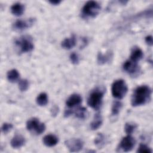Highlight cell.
<instances>
[{
    "mask_svg": "<svg viewBox=\"0 0 153 153\" xmlns=\"http://www.w3.org/2000/svg\"><path fill=\"white\" fill-rule=\"evenodd\" d=\"M16 46L20 49L21 53H27L32 51L33 44L31 38L28 36H23L16 41Z\"/></svg>",
    "mask_w": 153,
    "mask_h": 153,
    "instance_id": "cell-5",
    "label": "cell"
},
{
    "mask_svg": "<svg viewBox=\"0 0 153 153\" xmlns=\"http://www.w3.org/2000/svg\"><path fill=\"white\" fill-rule=\"evenodd\" d=\"M76 44V38L74 35L71 36L70 38L65 39L62 42V47L65 49H71L74 47Z\"/></svg>",
    "mask_w": 153,
    "mask_h": 153,
    "instance_id": "cell-15",
    "label": "cell"
},
{
    "mask_svg": "<svg viewBox=\"0 0 153 153\" xmlns=\"http://www.w3.org/2000/svg\"><path fill=\"white\" fill-rule=\"evenodd\" d=\"M26 128L30 131L34 132L37 134H40L45 131V126L44 123H41L38 119L32 118L27 121Z\"/></svg>",
    "mask_w": 153,
    "mask_h": 153,
    "instance_id": "cell-6",
    "label": "cell"
},
{
    "mask_svg": "<svg viewBox=\"0 0 153 153\" xmlns=\"http://www.w3.org/2000/svg\"><path fill=\"white\" fill-rule=\"evenodd\" d=\"M12 128H13V125H12L11 124L5 123H4V124H2L1 130H2V131L4 133H8Z\"/></svg>",
    "mask_w": 153,
    "mask_h": 153,
    "instance_id": "cell-27",
    "label": "cell"
},
{
    "mask_svg": "<svg viewBox=\"0 0 153 153\" xmlns=\"http://www.w3.org/2000/svg\"><path fill=\"white\" fill-rule=\"evenodd\" d=\"M36 103L41 106H45L48 103V97L46 93H42L39 94L36 98Z\"/></svg>",
    "mask_w": 153,
    "mask_h": 153,
    "instance_id": "cell-20",
    "label": "cell"
},
{
    "mask_svg": "<svg viewBox=\"0 0 153 153\" xmlns=\"http://www.w3.org/2000/svg\"><path fill=\"white\" fill-rule=\"evenodd\" d=\"M70 59L73 64H77L79 62V57L78 55L75 53H73L71 54Z\"/></svg>",
    "mask_w": 153,
    "mask_h": 153,
    "instance_id": "cell-28",
    "label": "cell"
},
{
    "mask_svg": "<svg viewBox=\"0 0 153 153\" xmlns=\"http://www.w3.org/2000/svg\"><path fill=\"white\" fill-rule=\"evenodd\" d=\"M137 152L141 153H151L152 150L146 145L144 144H140Z\"/></svg>",
    "mask_w": 153,
    "mask_h": 153,
    "instance_id": "cell-25",
    "label": "cell"
},
{
    "mask_svg": "<svg viewBox=\"0 0 153 153\" xmlns=\"http://www.w3.org/2000/svg\"><path fill=\"white\" fill-rule=\"evenodd\" d=\"M33 23V20L30 19L27 20H17L13 25V27L14 29L17 30H23L28 27H29L31 25H32Z\"/></svg>",
    "mask_w": 153,
    "mask_h": 153,
    "instance_id": "cell-10",
    "label": "cell"
},
{
    "mask_svg": "<svg viewBox=\"0 0 153 153\" xmlns=\"http://www.w3.org/2000/svg\"><path fill=\"white\" fill-rule=\"evenodd\" d=\"M127 90V85L123 79H118L114 81L112 85V94L115 98L119 99L123 98L126 94Z\"/></svg>",
    "mask_w": 153,
    "mask_h": 153,
    "instance_id": "cell-3",
    "label": "cell"
},
{
    "mask_svg": "<svg viewBox=\"0 0 153 153\" xmlns=\"http://www.w3.org/2000/svg\"><path fill=\"white\" fill-rule=\"evenodd\" d=\"M20 74L16 69H11L7 73V79L11 82H16L19 78Z\"/></svg>",
    "mask_w": 153,
    "mask_h": 153,
    "instance_id": "cell-18",
    "label": "cell"
},
{
    "mask_svg": "<svg viewBox=\"0 0 153 153\" xmlns=\"http://www.w3.org/2000/svg\"><path fill=\"white\" fill-rule=\"evenodd\" d=\"M29 82L26 79H22L19 82V87L22 91H25L27 90L29 87Z\"/></svg>",
    "mask_w": 153,
    "mask_h": 153,
    "instance_id": "cell-23",
    "label": "cell"
},
{
    "mask_svg": "<svg viewBox=\"0 0 153 153\" xmlns=\"http://www.w3.org/2000/svg\"><path fill=\"white\" fill-rule=\"evenodd\" d=\"M123 69L125 71L130 74H134L139 71V67L137 62L130 60H127L123 65Z\"/></svg>",
    "mask_w": 153,
    "mask_h": 153,
    "instance_id": "cell-9",
    "label": "cell"
},
{
    "mask_svg": "<svg viewBox=\"0 0 153 153\" xmlns=\"http://www.w3.org/2000/svg\"><path fill=\"white\" fill-rule=\"evenodd\" d=\"M145 41L149 45H152V36H148L145 38Z\"/></svg>",
    "mask_w": 153,
    "mask_h": 153,
    "instance_id": "cell-29",
    "label": "cell"
},
{
    "mask_svg": "<svg viewBox=\"0 0 153 153\" xmlns=\"http://www.w3.org/2000/svg\"><path fill=\"white\" fill-rule=\"evenodd\" d=\"M103 97V92L99 89L93 91L90 94L87 103L89 106L94 109H98L101 106L102 99Z\"/></svg>",
    "mask_w": 153,
    "mask_h": 153,
    "instance_id": "cell-4",
    "label": "cell"
},
{
    "mask_svg": "<svg viewBox=\"0 0 153 153\" xmlns=\"http://www.w3.org/2000/svg\"><path fill=\"white\" fill-rule=\"evenodd\" d=\"M151 89L146 85L138 87L134 90L132 97L131 103L133 106L143 105L151 100Z\"/></svg>",
    "mask_w": 153,
    "mask_h": 153,
    "instance_id": "cell-1",
    "label": "cell"
},
{
    "mask_svg": "<svg viewBox=\"0 0 153 153\" xmlns=\"http://www.w3.org/2000/svg\"><path fill=\"white\" fill-rule=\"evenodd\" d=\"M95 144L99 146V147H102V146L104 144V136L102 134H98L97 136L96 137L95 139Z\"/></svg>",
    "mask_w": 153,
    "mask_h": 153,
    "instance_id": "cell-26",
    "label": "cell"
},
{
    "mask_svg": "<svg viewBox=\"0 0 153 153\" xmlns=\"http://www.w3.org/2000/svg\"><path fill=\"white\" fill-rule=\"evenodd\" d=\"M112 57L111 53H108L106 54H103L101 53H99L97 55V62L100 65L105 64L106 62H108L110 60V59Z\"/></svg>",
    "mask_w": 153,
    "mask_h": 153,
    "instance_id": "cell-19",
    "label": "cell"
},
{
    "mask_svg": "<svg viewBox=\"0 0 153 153\" xmlns=\"http://www.w3.org/2000/svg\"><path fill=\"white\" fill-rule=\"evenodd\" d=\"M75 116L80 119H84L87 116V109L85 108L81 107L78 108L75 111Z\"/></svg>",
    "mask_w": 153,
    "mask_h": 153,
    "instance_id": "cell-22",
    "label": "cell"
},
{
    "mask_svg": "<svg viewBox=\"0 0 153 153\" xmlns=\"http://www.w3.org/2000/svg\"><path fill=\"white\" fill-rule=\"evenodd\" d=\"M122 107V103L119 101H115L112 106V115H116L118 114Z\"/></svg>",
    "mask_w": 153,
    "mask_h": 153,
    "instance_id": "cell-21",
    "label": "cell"
},
{
    "mask_svg": "<svg viewBox=\"0 0 153 153\" xmlns=\"http://www.w3.org/2000/svg\"><path fill=\"white\" fill-rule=\"evenodd\" d=\"M82 99L79 94H74L71 95L66 100V105L69 108L74 107L81 103Z\"/></svg>",
    "mask_w": 153,
    "mask_h": 153,
    "instance_id": "cell-11",
    "label": "cell"
},
{
    "mask_svg": "<svg viewBox=\"0 0 153 153\" xmlns=\"http://www.w3.org/2000/svg\"><path fill=\"white\" fill-rule=\"evenodd\" d=\"M24 9H25V8H24V6L23 5V4H22L21 3H19V2L15 3L11 7V13L14 15L17 16H21L24 12Z\"/></svg>",
    "mask_w": 153,
    "mask_h": 153,
    "instance_id": "cell-16",
    "label": "cell"
},
{
    "mask_svg": "<svg viewBox=\"0 0 153 153\" xmlns=\"http://www.w3.org/2000/svg\"><path fill=\"white\" fill-rule=\"evenodd\" d=\"M25 143V139L20 134H16L11 140V145L14 148L22 147Z\"/></svg>",
    "mask_w": 153,
    "mask_h": 153,
    "instance_id": "cell-12",
    "label": "cell"
},
{
    "mask_svg": "<svg viewBox=\"0 0 153 153\" xmlns=\"http://www.w3.org/2000/svg\"><path fill=\"white\" fill-rule=\"evenodd\" d=\"M102 123V120L100 115L97 114L94 115V118L90 123V127L92 130H96L100 127Z\"/></svg>",
    "mask_w": 153,
    "mask_h": 153,
    "instance_id": "cell-17",
    "label": "cell"
},
{
    "mask_svg": "<svg viewBox=\"0 0 153 153\" xmlns=\"http://www.w3.org/2000/svg\"><path fill=\"white\" fill-rule=\"evenodd\" d=\"M58 138L53 134H48L44 137L43 142L44 144L48 147L55 146L58 143Z\"/></svg>",
    "mask_w": 153,
    "mask_h": 153,
    "instance_id": "cell-13",
    "label": "cell"
},
{
    "mask_svg": "<svg viewBox=\"0 0 153 153\" xmlns=\"http://www.w3.org/2000/svg\"><path fill=\"white\" fill-rule=\"evenodd\" d=\"M136 141L130 135H128L121 140L119 145V149L123 152H128L131 151L135 145Z\"/></svg>",
    "mask_w": 153,
    "mask_h": 153,
    "instance_id": "cell-7",
    "label": "cell"
},
{
    "mask_svg": "<svg viewBox=\"0 0 153 153\" xmlns=\"http://www.w3.org/2000/svg\"><path fill=\"white\" fill-rule=\"evenodd\" d=\"M100 10V5L98 2L90 1L86 2L82 9V16L84 18L95 17Z\"/></svg>",
    "mask_w": 153,
    "mask_h": 153,
    "instance_id": "cell-2",
    "label": "cell"
},
{
    "mask_svg": "<svg viewBox=\"0 0 153 153\" xmlns=\"http://www.w3.org/2000/svg\"><path fill=\"white\" fill-rule=\"evenodd\" d=\"M142 57H143L142 51L138 47L133 48L130 54V60L137 63V62L139 61Z\"/></svg>",
    "mask_w": 153,
    "mask_h": 153,
    "instance_id": "cell-14",
    "label": "cell"
},
{
    "mask_svg": "<svg viewBox=\"0 0 153 153\" xmlns=\"http://www.w3.org/2000/svg\"><path fill=\"white\" fill-rule=\"evenodd\" d=\"M65 145L70 152H78L83 147V142L79 139H70L65 141Z\"/></svg>",
    "mask_w": 153,
    "mask_h": 153,
    "instance_id": "cell-8",
    "label": "cell"
},
{
    "mask_svg": "<svg viewBox=\"0 0 153 153\" xmlns=\"http://www.w3.org/2000/svg\"><path fill=\"white\" fill-rule=\"evenodd\" d=\"M136 128V126L135 124H131V123H126L125 125L124 129H125L126 133L130 135L134 131Z\"/></svg>",
    "mask_w": 153,
    "mask_h": 153,
    "instance_id": "cell-24",
    "label": "cell"
},
{
    "mask_svg": "<svg viewBox=\"0 0 153 153\" xmlns=\"http://www.w3.org/2000/svg\"><path fill=\"white\" fill-rule=\"evenodd\" d=\"M60 1H59V0H56V1H49V2L50 3H51V4H53V5H58L59 4H60Z\"/></svg>",
    "mask_w": 153,
    "mask_h": 153,
    "instance_id": "cell-30",
    "label": "cell"
}]
</instances>
